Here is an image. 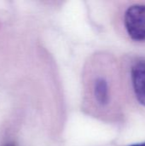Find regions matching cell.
<instances>
[{
	"label": "cell",
	"instance_id": "1",
	"mask_svg": "<svg viewBox=\"0 0 145 146\" xmlns=\"http://www.w3.org/2000/svg\"><path fill=\"white\" fill-rule=\"evenodd\" d=\"M115 84L113 77L100 72L90 82V95L93 103L100 110H109L115 99Z\"/></svg>",
	"mask_w": 145,
	"mask_h": 146
},
{
	"label": "cell",
	"instance_id": "2",
	"mask_svg": "<svg viewBox=\"0 0 145 146\" xmlns=\"http://www.w3.org/2000/svg\"><path fill=\"white\" fill-rule=\"evenodd\" d=\"M124 24L132 40L145 42V4H133L125 12Z\"/></svg>",
	"mask_w": 145,
	"mask_h": 146
},
{
	"label": "cell",
	"instance_id": "3",
	"mask_svg": "<svg viewBox=\"0 0 145 146\" xmlns=\"http://www.w3.org/2000/svg\"><path fill=\"white\" fill-rule=\"evenodd\" d=\"M131 79L136 98L145 106V60H139L132 65Z\"/></svg>",
	"mask_w": 145,
	"mask_h": 146
},
{
	"label": "cell",
	"instance_id": "4",
	"mask_svg": "<svg viewBox=\"0 0 145 146\" xmlns=\"http://www.w3.org/2000/svg\"><path fill=\"white\" fill-rule=\"evenodd\" d=\"M3 146H16V145L15 143H12V142H9L7 144H5Z\"/></svg>",
	"mask_w": 145,
	"mask_h": 146
},
{
	"label": "cell",
	"instance_id": "5",
	"mask_svg": "<svg viewBox=\"0 0 145 146\" xmlns=\"http://www.w3.org/2000/svg\"><path fill=\"white\" fill-rule=\"evenodd\" d=\"M130 146H145V142L144 143H140V144H136V145H132Z\"/></svg>",
	"mask_w": 145,
	"mask_h": 146
}]
</instances>
